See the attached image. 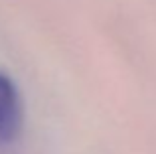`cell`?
I'll use <instances>...</instances> for the list:
<instances>
[{"mask_svg":"<svg viewBox=\"0 0 156 154\" xmlns=\"http://www.w3.org/2000/svg\"><path fill=\"white\" fill-rule=\"evenodd\" d=\"M22 123V105L14 83L0 73V140L16 136Z\"/></svg>","mask_w":156,"mask_h":154,"instance_id":"1","label":"cell"}]
</instances>
